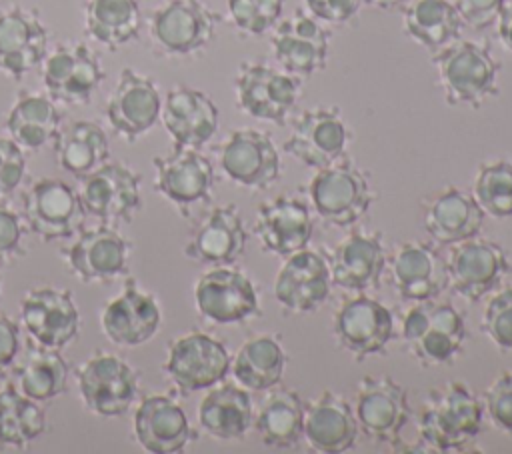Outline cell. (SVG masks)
<instances>
[{"label": "cell", "instance_id": "1", "mask_svg": "<svg viewBox=\"0 0 512 454\" xmlns=\"http://www.w3.org/2000/svg\"><path fill=\"white\" fill-rule=\"evenodd\" d=\"M438 84L450 106L480 108L498 96L500 62L484 42L454 40L432 54Z\"/></svg>", "mask_w": 512, "mask_h": 454}, {"label": "cell", "instance_id": "2", "mask_svg": "<svg viewBox=\"0 0 512 454\" xmlns=\"http://www.w3.org/2000/svg\"><path fill=\"white\" fill-rule=\"evenodd\" d=\"M482 416L478 396L460 382H448L428 392L418 414V434L426 450L458 452L480 434Z\"/></svg>", "mask_w": 512, "mask_h": 454}, {"label": "cell", "instance_id": "3", "mask_svg": "<svg viewBox=\"0 0 512 454\" xmlns=\"http://www.w3.org/2000/svg\"><path fill=\"white\" fill-rule=\"evenodd\" d=\"M400 336L418 364L446 366L460 354L466 326L452 304L416 300L400 318Z\"/></svg>", "mask_w": 512, "mask_h": 454}, {"label": "cell", "instance_id": "4", "mask_svg": "<svg viewBox=\"0 0 512 454\" xmlns=\"http://www.w3.org/2000/svg\"><path fill=\"white\" fill-rule=\"evenodd\" d=\"M218 24L220 14L202 0H164L148 16V34L162 56L182 58L206 50Z\"/></svg>", "mask_w": 512, "mask_h": 454}, {"label": "cell", "instance_id": "5", "mask_svg": "<svg viewBox=\"0 0 512 454\" xmlns=\"http://www.w3.org/2000/svg\"><path fill=\"white\" fill-rule=\"evenodd\" d=\"M308 196L316 214L340 228L356 224L374 202L366 172L348 158L318 168L308 184Z\"/></svg>", "mask_w": 512, "mask_h": 454}, {"label": "cell", "instance_id": "6", "mask_svg": "<svg viewBox=\"0 0 512 454\" xmlns=\"http://www.w3.org/2000/svg\"><path fill=\"white\" fill-rule=\"evenodd\" d=\"M238 108L256 118L286 124L294 112L302 84L298 76L264 62H242L234 78Z\"/></svg>", "mask_w": 512, "mask_h": 454}, {"label": "cell", "instance_id": "7", "mask_svg": "<svg viewBox=\"0 0 512 454\" xmlns=\"http://www.w3.org/2000/svg\"><path fill=\"white\" fill-rule=\"evenodd\" d=\"M512 272V262L504 246L478 234L452 244L446 258L448 288L468 300L478 302L498 288Z\"/></svg>", "mask_w": 512, "mask_h": 454}, {"label": "cell", "instance_id": "8", "mask_svg": "<svg viewBox=\"0 0 512 454\" xmlns=\"http://www.w3.org/2000/svg\"><path fill=\"white\" fill-rule=\"evenodd\" d=\"M74 374L84 406L96 416H124L138 396V372L116 354L98 352Z\"/></svg>", "mask_w": 512, "mask_h": 454}, {"label": "cell", "instance_id": "9", "mask_svg": "<svg viewBox=\"0 0 512 454\" xmlns=\"http://www.w3.org/2000/svg\"><path fill=\"white\" fill-rule=\"evenodd\" d=\"M46 94L60 104H88L106 72L98 54L80 42L56 44L40 64Z\"/></svg>", "mask_w": 512, "mask_h": 454}, {"label": "cell", "instance_id": "10", "mask_svg": "<svg viewBox=\"0 0 512 454\" xmlns=\"http://www.w3.org/2000/svg\"><path fill=\"white\" fill-rule=\"evenodd\" d=\"M24 218L42 242L76 236L86 220L78 192L64 180L40 178L22 194Z\"/></svg>", "mask_w": 512, "mask_h": 454}, {"label": "cell", "instance_id": "11", "mask_svg": "<svg viewBox=\"0 0 512 454\" xmlns=\"http://www.w3.org/2000/svg\"><path fill=\"white\" fill-rule=\"evenodd\" d=\"M154 190L170 200L184 216L202 204H208L214 188V166L198 148L174 146L168 154L156 156Z\"/></svg>", "mask_w": 512, "mask_h": 454}, {"label": "cell", "instance_id": "12", "mask_svg": "<svg viewBox=\"0 0 512 454\" xmlns=\"http://www.w3.org/2000/svg\"><path fill=\"white\" fill-rule=\"evenodd\" d=\"M86 216L102 224H128L142 208L140 174L122 162H106L82 178L78 190Z\"/></svg>", "mask_w": 512, "mask_h": 454}, {"label": "cell", "instance_id": "13", "mask_svg": "<svg viewBox=\"0 0 512 454\" xmlns=\"http://www.w3.org/2000/svg\"><path fill=\"white\" fill-rule=\"evenodd\" d=\"M354 414L360 432L370 440L398 444L410 420L408 394L392 376L368 374L358 382Z\"/></svg>", "mask_w": 512, "mask_h": 454}, {"label": "cell", "instance_id": "14", "mask_svg": "<svg viewBox=\"0 0 512 454\" xmlns=\"http://www.w3.org/2000/svg\"><path fill=\"white\" fill-rule=\"evenodd\" d=\"M230 364V354L220 340L194 330L170 342L164 372L184 394H188L222 382Z\"/></svg>", "mask_w": 512, "mask_h": 454}, {"label": "cell", "instance_id": "15", "mask_svg": "<svg viewBox=\"0 0 512 454\" xmlns=\"http://www.w3.org/2000/svg\"><path fill=\"white\" fill-rule=\"evenodd\" d=\"M350 130L336 106H314L304 110L292 124L284 142L286 154L310 168H324L344 158Z\"/></svg>", "mask_w": 512, "mask_h": 454}, {"label": "cell", "instance_id": "16", "mask_svg": "<svg viewBox=\"0 0 512 454\" xmlns=\"http://www.w3.org/2000/svg\"><path fill=\"white\" fill-rule=\"evenodd\" d=\"M196 310L216 324H238L260 312L254 282L238 268L216 266L194 286Z\"/></svg>", "mask_w": 512, "mask_h": 454}, {"label": "cell", "instance_id": "17", "mask_svg": "<svg viewBox=\"0 0 512 454\" xmlns=\"http://www.w3.org/2000/svg\"><path fill=\"white\" fill-rule=\"evenodd\" d=\"M220 168L236 184L264 190L282 172L278 148L270 134L254 128H240L220 144Z\"/></svg>", "mask_w": 512, "mask_h": 454}, {"label": "cell", "instance_id": "18", "mask_svg": "<svg viewBox=\"0 0 512 454\" xmlns=\"http://www.w3.org/2000/svg\"><path fill=\"white\" fill-rule=\"evenodd\" d=\"M332 332L340 348L356 360H364L366 356L384 354L394 338V314L370 296H356L336 310Z\"/></svg>", "mask_w": 512, "mask_h": 454}, {"label": "cell", "instance_id": "19", "mask_svg": "<svg viewBox=\"0 0 512 454\" xmlns=\"http://www.w3.org/2000/svg\"><path fill=\"white\" fill-rule=\"evenodd\" d=\"M270 46L284 72L306 78L326 68L330 34L312 14L296 10L274 26Z\"/></svg>", "mask_w": 512, "mask_h": 454}, {"label": "cell", "instance_id": "20", "mask_svg": "<svg viewBox=\"0 0 512 454\" xmlns=\"http://www.w3.org/2000/svg\"><path fill=\"white\" fill-rule=\"evenodd\" d=\"M20 318L30 338L42 348L60 350L80 332V312L72 292L62 288L28 290L20 304Z\"/></svg>", "mask_w": 512, "mask_h": 454}, {"label": "cell", "instance_id": "21", "mask_svg": "<svg viewBox=\"0 0 512 454\" xmlns=\"http://www.w3.org/2000/svg\"><path fill=\"white\" fill-rule=\"evenodd\" d=\"M160 110L162 98L152 78L134 68H122L104 108L110 128L126 142H136L154 128L160 120Z\"/></svg>", "mask_w": 512, "mask_h": 454}, {"label": "cell", "instance_id": "22", "mask_svg": "<svg viewBox=\"0 0 512 454\" xmlns=\"http://www.w3.org/2000/svg\"><path fill=\"white\" fill-rule=\"evenodd\" d=\"M132 244L108 224L78 234L66 250L70 272L84 284H108L128 274Z\"/></svg>", "mask_w": 512, "mask_h": 454}, {"label": "cell", "instance_id": "23", "mask_svg": "<svg viewBox=\"0 0 512 454\" xmlns=\"http://www.w3.org/2000/svg\"><path fill=\"white\" fill-rule=\"evenodd\" d=\"M162 322V310L150 292L138 288L134 278L124 282V288L102 310L100 324L104 336L124 348L146 344L154 338Z\"/></svg>", "mask_w": 512, "mask_h": 454}, {"label": "cell", "instance_id": "24", "mask_svg": "<svg viewBox=\"0 0 512 454\" xmlns=\"http://www.w3.org/2000/svg\"><path fill=\"white\" fill-rule=\"evenodd\" d=\"M332 276L328 260L316 250L286 256L274 278V296L290 312H314L330 296Z\"/></svg>", "mask_w": 512, "mask_h": 454}, {"label": "cell", "instance_id": "25", "mask_svg": "<svg viewBox=\"0 0 512 454\" xmlns=\"http://www.w3.org/2000/svg\"><path fill=\"white\" fill-rule=\"evenodd\" d=\"M48 54V30L34 10L14 6L0 14V74L22 80Z\"/></svg>", "mask_w": 512, "mask_h": 454}, {"label": "cell", "instance_id": "26", "mask_svg": "<svg viewBox=\"0 0 512 454\" xmlns=\"http://www.w3.org/2000/svg\"><path fill=\"white\" fill-rule=\"evenodd\" d=\"M162 124L174 146L202 148L218 132L220 112L212 98L190 86H174L162 100Z\"/></svg>", "mask_w": 512, "mask_h": 454}, {"label": "cell", "instance_id": "27", "mask_svg": "<svg viewBox=\"0 0 512 454\" xmlns=\"http://www.w3.org/2000/svg\"><path fill=\"white\" fill-rule=\"evenodd\" d=\"M246 244L248 232L240 210L226 204L204 214L184 246V256L208 266H230L244 254Z\"/></svg>", "mask_w": 512, "mask_h": 454}, {"label": "cell", "instance_id": "28", "mask_svg": "<svg viewBox=\"0 0 512 454\" xmlns=\"http://www.w3.org/2000/svg\"><path fill=\"white\" fill-rule=\"evenodd\" d=\"M332 284L348 292H366L380 284L386 250L380 232L352 230L332 250L328 260Z\"/></svg>", "mask_w": 512, "mask_h": 454}, {"label": "cell", "instance_id": "29", "mask_svg": "<svg viewBox=\"0 0 512 454\" xmlns=\"http://www.w3.org/2000/svg\"><path fill=\"white\" fill-rule=\"evenodd\" d=\"M134 438L150 454H176L190 444L194 432L172 396L148 394L134 412Z\"/></svg>", "mask_w": 512, "mask_h": 454}, {"label": "cell", "instance_id": "30", "mask_svg": "<svg viewBox=\"0 0 512 454\" xmlns=\"http://www.w3.org/2000/svg\"><path fill=\"white\" fill-rule=\"evenodd\" d=\"M254 230L266 252L286 258L308 246L314 222L306 202L294 196H276L258 206Z\"/></svg>", "mask_w": 512, "mask_h": 454}, {"label": "cell", "instance_id": "31", "mask_svg": "<svg viewBox=\"0 0 512 454\" xmlns=\"http://www.w3.org/2000/svg\"><path fill=\"white\" fill-rule=\"evenodd\" d=\"M390 282L408 300H432L448 288L446 260L426 242H404L390 258Z\"/></svg>", "mask_w": 512, "mask_h": 454}, {"label": "cell", "instance_id": "32", "mask_svg": "<svg viewBox=\"0 0 512 454\" xmlns=\"http://www.w3.org/2000/svg\"><path fill=\"white\" fill-rule=\"evenodd\" d=\"M358 432L354 408L332 390L320 392L304 406V438L316 452H348L354 448Z\"/></svg>", "mask_w": 512, "mask_h": 454}, {"label": "cell", "instance_id": "33", "mask_svg": "<svg viewBox=\"0 0 512 454\" xmlns=\"http://www.w3.org/2000/svg\"><path fill=\"white\" fill-rule=\"evenodd\" d=\"M486 212L474 196L458 186H446L426 200L422 226L440 244L452 246L480 232Z\"/></svg>", "mask_w": 512, "mask_h": 454}, {"label": "cell", "instance_id": "34", "mask_svg": "<svg viewBox=\"0 0 512 454\" xmlns=\"http://www.w3.org/2000/svg\"><path fill=\"white\" fill-rule=\"evenodd\" d=\"M200 428L218 440H238L254 424L252 398L244 386L220 384L202 398L198 406Z\"/></svg>", "mask_w": 512, "mask_h": 454}, {"label": "cell", "instance_id": "35", "mask_svg": "<svg viewBox=\"0 0 512 454\" xmlns=\"http://www.w3.org/2000/svg\"><path fill=\"white\" fill-rule=\"evenodd\" d=\"M56 164L70 176L82 180L108 162L110 144L100 124L74 120L60 128L52 142Z\"/></svg>", "mask_w": 512, "mask_h": 454}, {"label": "cell", "instance_id": "36", "mask_svg": "<svg viewBox=\"0 0 512 454\" xmlns=\"http://www.w3.org/2000/svg\"><path fill=\"white\" fill-rule=\"evenodd\" d=\"M62 128V112L56 102L42 92L22 90L6 116L10 138L26 150H40L54 142Z\"/></svg>", "mask_w": 512, "mask_h": 454}, {"label": "cell", "instance_id": "37", "mask_svg": "<svg viewBox=\"0 0 512 454\" xmlns=\"http://www.w3.org/2000/svg\"><path fill=\"white\" fill-rule=\"evenodd\" d=\"M254 426L266 448H296L304 436V404L300 394L288 388L270 392L256 412Z\"/></svg>", "mask_w": 512, "mask_h": 454}, {"label": "cell", "instance_id": "38", "mask_svg": "<svg viewBox=\"0 0 512 454\" xmlns=\"http://www.w3.org/2000/svg\"><path fill=\"white\" fill-rule=\"evenodd\" d=\"M402 28L434 54L460 38L462 20L452 0H410L402 10Z\"/></svg>", "mask_w": 512, "mask_h": 454}, {"label": "cell", "instance_id": "39", "mask_svg": "<svg viewBox=\"0 0 512 454\" xmlns=\"http://www.w3.org/2000/svg\"><path fill=\"white\" fill-rule=\"evenodd\" d=\"M84 30L96 44L108 50L134 42L142 30L138 0H86Z\"/></svg>", "mask_w": 512, "mask_h": 454}, {"label": "cell", "instance_id": "40", "mask_svg": "<svg viewBox=\"0 0 512 454\" xmlns=\"http://www.w3.org/2000/svg\"><path fill=\"white\" fill-rule=\"evenodd\" d=\"M230 366L240 386L264 392L272 390L282 380L286 352L276 336H254L238 348Z\"/></svg>", "mask_w": 512, "mask_h": 454}, {"label": "cell", "instance_id": "41", "mask_svg": "<svg viewBox=\"0 0 512 454\" xmlns=\"http://www.w3.org/2000/svg\"><path fill=\"white\" fill-rule=\"evenodd\" d=\"M12 384L30 400L46 402L68 388V362L52 348H32L12 368Z\"/></svg>", "mask_w": 512, "mask_h": 454}, {"label": "cell", "instance_id": "42", "mask_svg": "<svg viewBox=\"0 0 512 454\" xmlns=\"http://www.w3.org/2000/svg\"><path fill=\"white\" fill-rule=\"evenodd\" d=\"M44 430L46 414L40 402L8 382L0 390V450H26Z\"/></svg>", "mask_w": 512, "mask_h": 454}, {"label": "cell", "instance_id": "43", "mask_svg": "<svg viewBox=\"0 0 512 454\" xmlns=\"http://www.w3.org/2000/svg\"><path fill=\"white\" fill-rule=\"evenodd\" d=\"M472 196L492 218L512 216V160L498 158L478 166Z\"/></svg>", "mask_w": 512, "mask_h": 454}, {"label": "cell", "instance_id": "44", "mask_svg": "<svg viewBox=\"0 0 512 454\" xmlns=\"http://www.w3.org/2000/svg\"><path fill=\"white\" fill-rule=\"evenodd\" d=\"M286 0H226L232 24L246 36H262L272 30L284 12Z\"/></svg>", "mask_w": 512, "mask_h": 454}, {"label": "cell", "instance_id": "45", "mask_svg": "<svg viewBox=\"0 0 512 454\" xmlns=\"http://www.w3.org/2000/svg\"><path fill=\"white\" fill-rule=\"evenodd\" d=\"M482 332L504 352H512V286L498 290L486 304Z\"/></svg>", "mask_w": 512, "mask_h": 454}, {"label": "cell", "instance_id": "46", "mask_svg": "<svg viewBox=\"0 0 512 454\" xmlns=\"http://www.w3.org/2000/svg\"><path fill=\"white\" fill-rule=\"evenodd\" d=\"M484 410L498 430L512 434V372L498 374L484 390Z\"/></svg>", "mask_w": 512, "mask_h": 454}, {"label": "cell", "instance_id": "47", "mask_svg": "<svg viewBox=\"0 0 512 454\" xmlns=\"http://www.w3.org/2000/svg\"><path fill=\"white\" fill-rule=\"evenodd\" d=\"M26 170V160L22 148L12 138L0 136V198L12 194Z\"/></svg>", "mask_w": 512, "mask_h": 454}, {"label": "cell", "instance_id": "48", "mask_svg": "<svg viewBox=\"0 0 512 454\" xmlns=\"http://www.w3.org/2000/svg\"><path fill=\"white\" fill-rule=\"evenodd\" d=\"M24 256L22 218L6 204H0V264Z\"/></svg>", "mask_w": 512, "mask_h": 454}, {"label": "cell", "instance_id": "49", "mask_svg": "<svg viewBox=\"0 0 512 454\" xmlns=\"http://www.w3.org/2000/svg\"><path fill=\"white\" fill-rule=\"evenodd\" d=\"M462 24L474 30H486L496 24L504 0H452Z\"/></svg>", "mask_w": 512, "mask_h": 454}, {"label": "cell", "instance_id": "50", "mask_svg": "<svg viewBox=\"0 0 512 454\" xmlns=\"http://www.w3.org/2000/svg\"><path fill=\"white\" fill-rule=\"evenodd\" d=\"M308 14L330 24L350 22L362 8V0H304Z\"/></svg>", "mask_w": 512, "mask_h": 454}, {"label": "cell", "instance_id": "51", "mask_svg": "<svg viewBox=\"0 0 512 454\" xmlns=\"http://www.w3.org/2000/svg\"><path fill=\"white\" fill-rule=\"evenodd\" d=\"M18 352H20V328L8 314H0V376H4L10 368H14Z\"/></svg>", "mask_w": 512, "mask_h": 454}, {"label": "cell", "instance_id": "52", "mask_svg": "<svg viewBox=\"0 0 512 454\" xmlns=\"http://www.w3.org/2000/svg\"><path fill=\"white\" fill-rule=\"evenodd\" d=\"M498 38L508 52H512V4H504L498 20H496Z\"/></svg>", "mask_w": 512, "mask_h": 454}, {"label": "cell", "instance_id": "53", "mask_svg": "<svg viewBox=\"0 0 512 454\" xmlns=\"http://www.w3.org/2000/svg\"><path fill=\"white\" fill-rule=\"evenodd\" d=\"M362 2L372 8H378V10H394V8H400L406 4V0H362Z\"/></svg>", "mask_w": 512, "mask_h": 454}, {"label": "cell", "instance_id": "54", "mask_svg": "<svg viewBox=\"0 0 512 454\" xmlns=\"http://www.w3.org/2000/svg\"><path fill=\"white\" fill-rule=\"evenodd\" d=\"M0 294H2V284H0Z\"/></svg>", "mask_w": 512, "mask_h": 454}]
</instances>
